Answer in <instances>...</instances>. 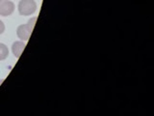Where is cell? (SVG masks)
Returning a JSON list of instances; mask_svg holds the SVG:
<instances>
[{"label": "cell", "mask_w": 154, "mask_h": 116, "mask_svg": "<svg viewBox=\"0 0 154 116\" xmlns=\"http://www.w3.org/2000/svg\"><path fill=\"white\" fill-rule=\"evenodd\" d=\"M14 11V4L10 0H1L0 1V16H11Z\"/></svg>", "instance_id": "2"}, {"label": "cell", "mask_w": 154, "mask_h": 116, "mask_svg": "<svg viewBox=\"0 0 154 116\" xmlns=\"http://www.w3.org/2000/svg\"><path fill=\"white\" fill-rule=\"evenodd\" d=\"M31 34H32V30L30 29V27L27 25V23L21 24V25H19L17 29V37L23 42H27L29 39H30Z\"/></svg>", "instance_id": "3"}, {"label": "cell", "mask_w": 154, "mask_h": 116, "mask_svg": "<svg viewBox=\"0 0 154 116\" xmlns=\"http://www.w3.org/2000/svg\"><path fill=\"white\" fill-rule=\"evenodd\" d=\"M26 44L24 43L23 41H17L13 44L12 46V51H13V54L16 56L17 58H19L20 55L22 54V52L25 48Z\"/></svg>", "instance_id": "4"}, {"label": "cell", "mask_w": 154, "mask_h": 116, "mask_svg": "<svg viewBox=\"0 0 154 116\" xmlns=\"http://www.w3.org/2000/svg\"><path fill=\"white\" fill-rule=\"evenodd\" d=\"M9 56V48L4 44H0V61L5 60Z\"/></svg>", "instance_id": "5"}, {"label": "cell", "mask_w": 154, "mask_h": 116, "mask_svg": "<svg viewBox=\"0 0 154 116\" xmlns=\"http://www.w3.org/2000/svg\"><path fill=\"white\" fill-rule=\"evenodd\" d=\"M37 11L35 0H20L18 3V12L21 16H30Z\"/></svg>", "instance_id": "1"}, {"label": "cell", "mask_w": 154, "mask_h": 116, "mask_svg": "<svg viewBox=\"0 0 154 116\" xmlns=\"http://www.w3.org/2000/svg\"><path fill=\"white\" fill-rule=\"evenodd\" d=\"M0 1H1V0H0Z\"/></svg>", "instance_id": "8"}, {"label": "cell", "mask_w": 154, "mask_h": 116, "mask_svg": "<svg viewBox=\"0 0 154 116\" xmlns=\"http://www.w3.org/2000/svg\"><path fill=\"white\" fill-rule=\"evenodd\" d=\"M4 31H5V24L1 19H0V34L4 33Z\"/></svg>", "instance_id": "7"}, {"label": "cell", "mask_w": 154, "mask_h": 116, "mask_svg": "<svg viewBox=\"0 0 154 116\" xmlns=\"http://www.w3.org/2000/svg\"><path fill=\"white\" fill-rule=\"evenodd\" d=\"M36 21H37V18H31L30 21H29L28 22H27V25L30 27V29L33 31V28H34V26H35V23H36Z\"/></svg>", "instance_id": "6"}]
</instances>
